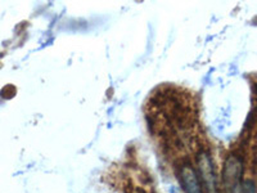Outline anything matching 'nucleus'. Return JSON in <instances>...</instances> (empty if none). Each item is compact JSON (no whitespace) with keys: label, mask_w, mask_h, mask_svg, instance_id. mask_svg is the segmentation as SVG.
I'll return each instance as SVG.
<instances>
[{"label":"nucleus","mask_w":257,"mask_h":193,"mask_svg":"<svg viewBox=\"0 0 257 193\" xmlns=\"http://www.w3.org/2000/svg\"><path fill=\"white\" fill-rule=\"evenodd\" d=\"M240 176H242V164H240V161L235 157L228 158L224 169V183L226 192H239Z\"/></svg>","instance_id":"nucleus-1"},{"label":"nucleus","mask_w":257,"mask_h":193,"mask_svg":"<svg viewBox=\"0 0 257 193\" xmlns=\"http://www.w3.org/2000/svg\"><path fill=\"white\" fill-rule=\"evenodd\" d=\"M199 174L202 176V180L205 183L208 193H217L216 187V176L213 173V167L211 164V160L207 155H202L198 160Z\"/></svg>","instance_id":"nucleus-2"},{"label":"nucleus","mask_w":257,"mask_h":193,"mask_svg":"<svg viewBox=\"0 0 257 193\" xmlns=\"http://www.w3.org/2000/svg\"><path fill=\"white\" fill-rule=\"evenodd\" d=\"M181 183L187 193H202V188L198 183L196 173L190 167H184L180 173Z\"/></svg>","instance_id":"nucleus-3"},{"label":"nucleus","mask_w":257,"mask_h":193,"mask_svg":"<svg viewBox=\"0 0 257 193\" xmlns=\"http://www.w3.org/2000/svg\"><path fill=\"white\" fill-rule=\"evenodd\" d=\"M243 193H254V184L252 181L247 180L242 187Z\"/></svg>","instance_id":"nucleus-4"}]
</instances>
